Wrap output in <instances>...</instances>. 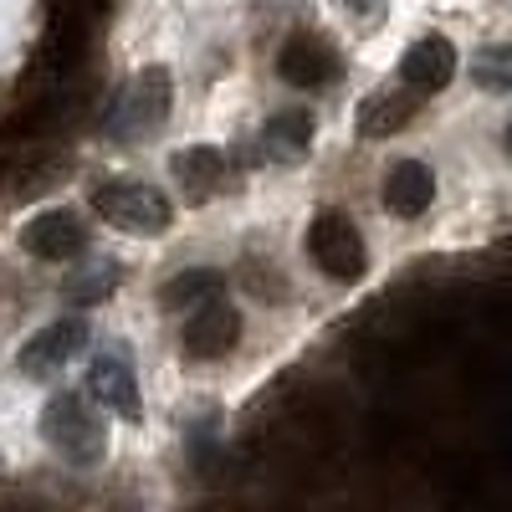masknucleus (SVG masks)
Instances as JSON below:
<instances>
[{"label": "nucleus", "mask_w": 512, "mask_h": 512, "mask_svg": "<svg viewBox=\"0 0 512 512\" xmlns=\"http://www.w3.org/2000/svg\"><path fill=\"white\" fill-rule=\"evenodd\" d=\"M169 98H175V88H169V72H164V67H144V72L113 98V108H108V134L123 139V144H139V139L159 134L164 118H169Z\"/></svg>", "instance_id": "f257e3e1"}, {"label": "nucleus", "mask_w": 512, "mask_h": 512, "mask_svg": "<svg viewBox=\"0 0 512 512\" xmlns=\"http://www.w3.org/2000/svg\"><path fill=\"white\" fill-rule=\"evenodd\" d=\"M41 436H47V446H52L57 456H67L72 466H93V461H103V451H108V436H103L98 415L82 405L77 395L47 400V410H41Z\"/></svg>", "instance_id": "f03ea898"}, {"label": "nucleus", "mask_w": 512, "mask_h": 512, "mask_svg": "<svg viewBox=\"0 0 512 512\" xmlns=\"http://www.w3.org/2000/svg\"><path fill=\"white\" fill-rule=\"evenodd\" d=\"M93 210L118 226V231H139V236H159L169 221H175V210H169V200L144 185V180H103L93 190Z\"/></svg>", "instance_id": "7ed1b4c3"}, {"label": "nucleus", "mask_w": 512, "mask_h": 512, "mask_svg": "<svg viewBox=\"0 0 512 512\" xmlns=\"http://www.w3.org/2000/svg\"><path fill=\"white\" fill-rule=\"evenodd\" d=\"M308 251H313V262H318L333 282H354V277H364V267H369L364 236L354 231L349 216H338V210H323V216L308 226Z\"/></svg>", "instance_id": "20e7f679"}, {"label": "nucleus", "mask_w": 512, "mask_h": 512, "mask_svg": "<svg viewBox=\"0 0 512 512\" xmlns=\"http://www.w3.org/2000/svg\"><path fill=\"white\" fill-rule=\"evenodd\" d=\"M180 344L190 359H226L236 344H241V318L231 303H205L185 318V333H180Z\"/></svg>", "instance_id": "39448f33"}, {"label": "nucleus", "mask_w": 512, "mask_h": 512, "mask_svg": "<svg viewBox=\"0 0 512 512\" xmlns=\"http://www.w3.org/2000/svg\"><path fill=\"white\" fill-rule=\"evenodd\" d=\"M277 72H282V82H292V88H328V82L338 77V52L328 47L323 36L297 31V36L282 41Z\"/></svg>", "instance_id": "423d86ee"}, {"label": "nucleus", "mask_w": 512, "mask_h": 512, "mask_svg": "<svg viewBox=\"0 0 512 512\" xmlns=\"http://www.w3.org/2000/svg\"><path fill=\"white\" fill-rule=\"evenodd\" d=\"M82 344H88V323H82V318H57L52 328H41L31 344L21 349L16 369H21L26 379H47V374H57Z\"/></svg>", "instance_id": "0eeeda50"}, {"label": "nucleus", "mask_w": 512, "mask_h": 512, "mask_svg": "<svg viewBox=\"0 0 512 512\" xmlns=\"http://www.w3.org/2000/svg\"><path fill=\"white\" fill-rule=\"evenodd\" d=\"M21 246L31 256H41V262H72V256L88 246V236H82V221L72 210H41V216L26 221Z\"/></svg>", "instance_id": "6e6552de"}, {"label": "nucleus", "mask_w": 512, "mask_h": 512, "mask_svg": "<svg viewBox=\"0 0 512 512\" xmlns=\"http://www.w3.org/2000/svg\"><path fill=\"white\" fill-rule=\"evenodd\" d=\"M436 200V175H431V164H420V159H395L390 164V175H384V210L400 221H415L425 216Z\"/></svg>", "instance_id": "1a4fd4ad"}, {"label": "nucleus", "mask_w": 512, "mask_h": 512, "mask_svg": "<svg viewBox=\"0 0 512 512\" xmlns=\"http://www.w3.org/2000/svg\"><path fill=\"white\" fill-rule=\"evenodd\" d=\"M400 77H405V88L410 93H441L446 82L456 77V47L446 36H420L415 47L400 57Z\"/></svg>", "instance_id": "9d476101"}, {"label": "nucleus", "mask_w": 512, "mask_h": 512, "mask_svg": "<svg viewBox=\"0 0 512 512\" xmlns=\"http://www.w3.org/2000/svg\"><path fill=\"white\" fill-rule=\"evenodd\" d=\"M88 390L98 395L103 410H113L118 420H139L144 405H139V384H134V369H128L118 354H98L93 369H88Z\"/></svg>", "instance_id": "9b49d317"}, {"label": "nucleus", "mask_w": 512, "mask_h": 512, "mask_svg": "<svg viewBox=\"0 0 512 512\" xmlns=\"http://www.w3.org/2000/svg\"><path fill=\"white\" fill-rule=\"evenodd\" d=\"M415 108H420V93H410V88H379L359 108V134L364 139H390V134H400V128L415 118Z\"/></svg>", "instance_id": "f8f14e48"}, {"label": "nucleus", "mask_w": 512, "mask_h": 512, "mask_svg": "<svg viewBox=\"0 0 512 512\" xmlns=\"http://www.w3.org/2000/svg\"><path fill=\"white\" fill-rule=\"evenodd\" d=\"M169 169H175V180L190 200H210L221 185H226V154L210 149V144H190L180 149L175 159H169Z\"/></svg>", "instance_id": "ddd939ff"}, {"label": "nucleus", "mask_w": 512, "mask_h": 512, "mask_svg": "<svg viewBox=\"0 0 512 512\" xmlns=\"http://www.w3.org/2000/svg\"><path fill=\"white\" fill-rule=\"evenodd\" d=\"M308 144H313V113L287 108V113L267 118V128H262V154H272L277 164L303 159V154H308Z\"/></svg>", "instance_id": "4468645a"}, {"label": "nucleus", "mask_w": 512, "mask_h": 512, "mask_svg": "<svg viewBox=\"0 0 512 512\" xmlns=\"http://www.w3.org/2000/svg\"><path fill=\"white\" fill-rule=\"evenodd\" d=\"M221 297V272H210V267H195V272H180L175 282H169L164 292H159V303L164 308H185V313H195V308H205V303H216Z\"/></svg>", "instance_id": "2eb2a0df"}, {"label": "nucleus", "mask_w": 512, "mask_h": 512, "mask_svg": "<svg viewBox=\"0 0 512 512\" xmlns=\"http://www.w3.org/2000/svg\"><path fill=\"white\" fill-rule=\"evenodd\" d=\"M472 77H477V88H487V93H512V41H502V47H482L472 57Z\"/></svg>", "instance_id": "dca6fc26"}, {"label": "nucleus", "mask_w": 512, "mask_h": 512, "mask_svg": "<svg viewBox=\"0 0 512 512\" xmlns=\"http://www.w3.org/2000/svg\"><path fill=\"white\" fill-rule=\"evenodd\" d=\"M113 282H118V262H98V267L82 272V282L67 287V297H72V303H98V297L113 292Z\"/></svg>", "instance_id": "f3484780"}, {"label": "nucleus", "mask_w": 512, "mask_h": 512, "mask_svg": "<svg viewBox=\"0 0 512 512\" xmlns=\"http://www.w3.org/2000/svg\"><path fill=\"white\" fill-rule=\"evenodd\" d=\"M62 175H67V159H62V154H36V159L21 169V175H16V185L31 195V190L52 185V180H62Z\"/></svg>", "instance_id": "a211bd4d"}, {"label": "nucleus", "mask_w": 512, "mask_h": 512, "mask_svg": "<svg viewBox=\"0 0 512 512\" xmlns=\"http://www.w3.org/2000/svg\"><path fill=\"white\" fill-rule=\"evenodd\" d=\"M52 11H67V16H98L103 11V0H52Z\"/></svg>", "instance_id": "6ab92c4d"}, {"label": "nucleus", "mask_w": 512, "mask_h": 512, "mask_svg": "<svg viewBox=\"0 0 512 512\" xmlns=\"http://www.w3.org/2000/svg\"><path fill=\"white\" fill-rule=\"evenodd\" d=\"M0 512H36V507H21V502H11V507H0Z\"/></svg>", "instance_id": "aec40b11"}, {"label": "nucleus", "mask_w": 512, "mask_h": 512, "mask_svg": "<svg viewBox=\"0 0 512 512\" xmlns=\"http://www.w3.org/2000/svg\"><path fill=\"white\" fill-rule=\"evenodd\" d=\"M507 154H512V128H507Z\"/></svg>", "instance_id": "412c9836"}]
</instances>
